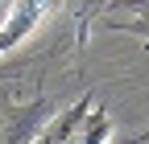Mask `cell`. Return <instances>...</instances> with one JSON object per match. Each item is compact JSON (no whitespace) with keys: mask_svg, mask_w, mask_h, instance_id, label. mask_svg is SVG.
<instances>
[{"mask_svg":"<svg viewBox=\"0 0 149 144\" xmlns=\"http://www.w3.org/2000/svg\"><path fill=\"white\" fill-rule=\"evenodd\" d=\"M62 0H13L4 21H0V58H4L8 49H17L33 29H42V21L58 8Z\"/></svg>","mask_w":149,"mask_h":144,"instance_id":"3957f363","label":"cell"},{"mask_svg":"<svg viewBox=\"0 0 149 144\" xmlns=\"http://www.w3.org/2000/svg\"><path fill=\"white\" fill-rule=\"evenodd\" d=\"M50 103L33 99V103H13L0 91V144H33L46 128Z\"/></svg>","mask_w":149,"mask_h":144,"instance_id":"7a4b0ae2","label":"cell"},{"mask_svg":"<svg viewBox=\"0 0 149 144\" xmlns=\"http://www.w3.org/2000/svg\"><path fill=\"white\" fill-rule=\"evenodd\" d=\"M33 144H112V119L104 107H91V95H83L66 115L50 119Z\"/></svg>","mask_w":149,"mask_h":144,"instance_id":"6da1fadb","label":"cell"}]
</instances>
